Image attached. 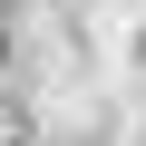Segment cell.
<instances>
[{"label": "cell", "mask_w": 146, "mask_h": 146, "mask_svg": "<svg viewBox=\"0 0 146 146\" xmlns=\"http://www.w3.org/2000/svg\"><path fill=\"white\" fill-rule=\"evenodd\" d=\"M0 68H10V29H0Z\"/></svg>", "instance_id": "cell-1"}]
</instances>
